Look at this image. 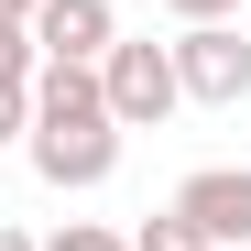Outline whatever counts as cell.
Listing matches in <instances>:
<instances>
[{
	"mask_svg": "<svg viewBox=\"0 0 251 251\" xmlns=\"http://www.w3.org/2000/svg\"><path fill=\"white\" fill-rule=\"evenodd\" d=\"M175 88H186V109H240V99H251V44H240V22H186V33H175Z\"/></svg>",
	"mask_w": 251,
	"mask_h": 251,
	"instance_id": "obj_3",
	"label": "cell"
},
{
	"mask_svg": "<svg viewBox=\"0 0 251 251\" xmlns=\"http://www.w3.org/2000/svg\"><path fill=\"white\" fill-rule=\"evenodd\" d=\"M22 120H33V76H0V142H22Z\"/></svg>",
	"mask_w": 251,
	"mask_h": 251,
	"instance_id": "obj_8",
	"label": "cell"
},
{
	"mask_svg": "<svg viewBox=\"0 0 251 251\" xmlns=\"http://www.w3.org/2000/svg\"><path fill=\"white\" fill-rule=\"evenodd\" d=\"M0 251H33V229H11V219H0Z\"/></svg>",
	"mask_w": 251,
	"mask_h": 251,
	"instance_id": "obj_11",
	"label": "cell"
},
{
	"mask_svg": "<svg viewBox=\"0 0 251 251\" xmlns=\"http://www.w3.org/2000/svg\"><path fill=\"white\" fill-rule=\"evenodd\" d=\"M33 251H131V240H120V229H99V219H66L55 240H33Z\"/></svg>",
	"mask_w": 251,
	"mask_h": 251,
	"instance_id": "obj_7",
	"label": "cell"
},
{
	"mask_svg": "<svg viewBox=\"0 0 251 251\" xmlns=\"http://www.w3.org/2000/svg\"><path fill=\"white\" fill-rule=\"evenodd\" d=\"M120 240H131V251H207V240L175 219V207H164V219H142V229H120Z\"/></svg>",
	"mask_w": 251,
	"mask_h": 251,
	"instance_id": "obj_6",
	"label": "cell"
},
{
	"mask_svg": "<svg viewBox=\"0 0 251 251\" xmlns=\"http://www.w3.org/2000/svg\"><path fill=\"white\" fill-rule=\"evenodd\" d=\"M33 66H44V55H33V33H22V22H0V76H33Z\"/></svg>",
	"mask_w": 251,
	"mask_h": 251,
	"instance_id": "obj_9",
	"label": "cell"
},
{
	"mask_svg": "<svg viewBox=\"0 0 251 251\" xmlns=\"http://www.w3.org/2000/svg\"><path fill=\"white\" fill-rule=\"evenodd\" d=\"M0 22H33V0H0Z\"/></svg>",
	"mask_w": 251,
	"mask_h": 251,
	"instance_id": "obj_12",
	"label": "cell"
},
{
	"mask_svg": "<svg viewBox=\"0 0 251 251\" xmlns=\"http://www.w3.org/2000/svg\"><path fill=\"white\" fill-rule=\"evenodd\" d=\"M164 11H175V22H229L240 0H164Z\"/></svg>",
	"mask_w": 251,
	"mask_h": 251,
	"instance_id": "obj_10",
	"label": "cell"
},
{
	"mask_svg": "<svg viewBox=\"0 0 251 251\" xmlns=\"http://www.w3.org/2000/svg\"><path fill=\"white\" fill-rule=\"evenodd\" d=\"M175 219L207 240V251H240L251 240V164H197L175 186Z\"/></svg>",
	"mask_w": 251,
	"mask_h": 251,
	"instance_id": "obj_4",
	"label": "cell"
},
{
	"mask_svg": "<svg viewBox=\"0 0 251 251\" xmlns=\"http://www.w3.org/2000/svg\"><path fill=\"white\" fill-rule=\"evenodd\" d=\"M120 120L99 99V66H33V120H22V153H33V175H44L55 197H88L120 175Z\"/></svg>",
	"mask_w": 251,
	"mask_h": 251,
	"instance_id": "obj_1",
	"label": "cell"
},
{
	"mask_svg": "<svg viewBox=\"0 0 251 251\" xmlns=\"http://www.w3.org/2000/svg\"><path fill=\"white\" fill-rule=\"evenodd\" d=\"M33 55H44V66H99L109 55V33H120V11H109V0H33Z\"/></svg>",
	"mask_w": 251,
	"mask_h": 251,
	"instance_id": "obj_5",
	"label": "cell"
},
{
	"mask_svg": "<svg viewBox=\"0 0 251 251\" xmlns=\"http://www.w3.org/2000/svg\"><path fill=\"white\" fill-rule=\"evenodd\" d=\"M99 99L120 131H164V120L186 109L175 88V44H153V33H109V55H99Z\"/></svg>",
	"mask_w": 251,
	"mask_h": 251,
	"instance_id": "obj_2",
	"label": "cell"
}]
</instances>
